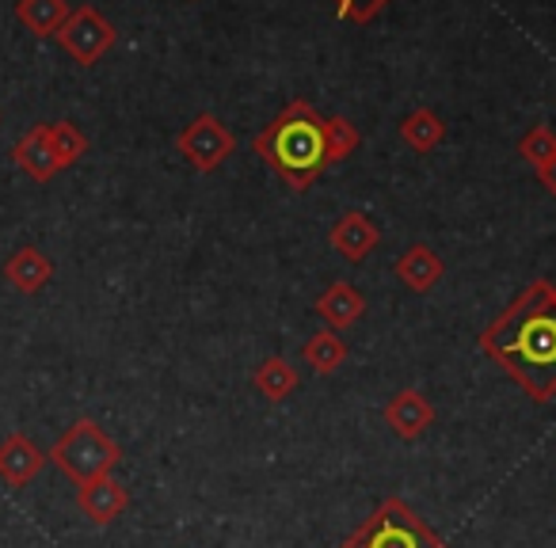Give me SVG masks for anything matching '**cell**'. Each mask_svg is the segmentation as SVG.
Here are the masks:
<instances>
[{
	"label": "cell",
	"mask_w": 556,
	"mask_h": 548,
	"mask_svg": "<svg viewBox=\"0 0 556 548\" xmlns=\"http://www.w3.org/2000/svg\"><path fill=\"white\" fill-rule=\"evenodd\" d=\"M176 149L184 153V161L191 164L194 171H214L232 156L237 138H232V130L222 123V118L202 111V115H194L191 123L179 130Z\"/></svg>",
	"instance_id": "5b68a950"
},
{
	"label": "cell",
	"mask_w": 556,
	"mask_h": 548,
	"mask_svg": "<svg viewBox=\"0 0 556 548\" xmlns=\"http://www.w3.org/2000/svg\"><path fill=\"white\" fill-rule=\"evenodd\" d=\"M62 42V50L73 58L77 65H96L111 47H115V27L92 4H80L70 12V20L62 24V31L54 35Z\"/></svg>",
	"instance_id": "8992f818"
},
{
	"label": "cell",
	"mask_w": 556,
	"mask_h": 548,
	"mask_svg": "<svg viewBox=\"0 0 556 548\" xmlns=\"http://www.w3.org/2000/svg\"><path fill=\"white\" fill-rule=\"evenodd\" d=\"M389 0H336V16L351 20V24H370Z\"/></svg>",
	"instance_id": "7402d4cb"
},
{
	"label": "cell",
	"mask_w": 556,
	"mask_h": 548,
	"mask_svg": "<svg viewBox=\"0 0 556 548\" xmlns=\"http://www.w3.org/2000/svg\"><path fill=\"white\" fill-rule=\"evenodd\" d=\"M47 449L35 446L27 434L12 431L9 438L0 442V480L9 487H27L39 480V472L47 469Z\"/></svg>",
	"instance_id": "52a82bcc"
},
{
	"label": "cell",
	"mask_w": 556,
	"mask_h": 548,
	"mask_svg": "<svg viewBox=\"0 0 556 548\" xmlns=\"http://www.w3.org/2000/svg\"><path fill=\"white\" fill-rule=\"evenodd\" d=\"M328 244L348 263H363L366 255L381 244V229L374 225V217L366 214V209H348V214L328 229Z\"/></svg>",
	"instance_id": "9c48e42d"
},
{
	"label": "cell",
	"mask_w": 556,
	"mask_h": 548,
	"mask_svg": "<svg viewBox=\"0 0 556 548\" xmlns=\"http://www.w3.org/2000/svg\"><path fill=\"white\" fill-rule=\"evenodd\" d=\"M518 156L538 171L541 164H548L556 156V133L548 130V126H533V130L518 141Z\"/></svg>",
	"instance_id": "44dd1931"
},
{
	"label": "cell",
	"mask_w": 556,
	"mask_h": 548,
	"mask_svg": "<svg viewBox=\"0 0 556 548\" xmlns=\"http://www.w3.org/2000/svg\"><path fill=\"white\" fill-rule=\"evenodd\" d=\"M446 138V123L434 115L431 107H416L401 118V141L416 153H431L439 149V141Z\"/></svg>",
	"instance_id": "ac0fdd59"
},
{
	"label": "cell",
	"mask_w": 556,
	"mask_h": 548,
	"mask_svg": "<svg viewBox=\"0 0 556 548\" xmlns=\"http://www.w3.org/2000/svg\"><path fill=\"white\" fill-rule=\"evenodd\" d=\"M480 351L522 388L530 400L556 396V286L533 279L492 324L480 332Z\"/></svg>",
	"instance_id": "6da1fadb"
},
{
	"label": "cell",
	"mask_w": 556,
	"mask_h": 548,
	"mask_svg": "<svg viewBox=\"0 0 556 548\" xmlns=\"http://www.w3.org/2000/svg\"><path fill=\"white\" fill-rule=\"evenodd\" d=\"M252 385H255V393H260V396H267L270 404H278V400H287V396L298 393L302 378H298V370L282 355H270V358H263V362L255 366Z\"/></svg>",
	"instance_id": "2e32d148"
},
{
	"label": "cell",
	"mask_w": 556,
	"mask_h": 548,
	"mask_svg": "<svg viewBox=\"0 0 556 548\" xmlns=\"http://www.w3.org/2000/svg\"><path fill=\"white\" fill-rule=\"evenodd\" d=\"M358 145H363V133H358L355 123H348V118H325V153H328V164L348 161L351 153H358Z\"/></svg>",
	"instance_id": "d6986e66"
},
{
	"label": "cell",
	"mask_w": 556,
	"mask_h": 548,
	"mask_svg": "<svg viewBox=\"0 0 556 548\" xmlns=\"http://www.w3.org/2000/svg\"><path fill=\"white\" fill-rule=\"evenodd\" d=\"M126 507H130V492L115 476L88 480V484L77 487V510L92 525H111Z\"/></svg>",
	"instance_id": "8fae6325"
},
{
	"label": "cell",
	"mask_w": 556,
	"mask_h": 548,
	"mask_svg": "<svg viewBox=\"0 0 556 548\" xmlns=\"http://www.w3.org/2000/svg\"><path fill=\"white\" fill-rule=\"evenodd\" d=\"M340 548H446V540L401 495H389Z\"/></svg>",
	"instance_id": "277c9868"
},
{
	"label": "cell",
	"mask_w": 556,
	"mask_h": 548,
	"mask_svg": "<svg viewBox=\"0 0 556 548\" xmlns=\"http://www.w3.org/2000/svg\"><path fill=\"white\" fill-rule=\"evenodd\" d=\"M302 358H305V366H313V370L320 373V378H332V373L348 362V343H343V335H336L332 328H320L317 335L305 340Z\"/></svg>",
	"instance_id": "e0dca14e"
},
{
	"label": "cell",
	"mask_w": 556,
	"mask_h": 548,
	"mask_svg": "<svg viewBox=\"0 0 556 548\" xmlns=\"http://www.w3.org/2000/svg\"><path fill=\"white\" fill-rule=\"evenodd\" d=\"M313 309H317V317L325 320L332 332H343V328H351V324H358V320H363L366 297L358 294L351 282H332V286L317 297V305H313Z\"/></svg>",
	"instance_id": "4fadbf2b"
},
{
	"label": "cell",
	"mask_w": 556,
	"mask_h": 548,
	"mask_svg": "<svg viewBox=\"0 0 556 548\" xmlns=\"http://www.w3.org/2000/svg\"><path fill=\"white\" fill-rule=\"evenodd\" d=\"M381 419H386V426L396 438L416 442V438H424L427 426L434 423V408L419 388H401V393L381 408Z\"/></svg>",
	"instance_id": "ba28073f"
},
{
	"label": "cell",
	"mask_w": 556,
	"mask_h": 548,
	"mask_svg": "<svg viewBox=\"0 0 556 548\" xmlns=\"http://www.w3.org/2000/svg\"><path fill=\"white\" fill-rule=\"evenodd\" d=\"M12 164H16L24 176H31L35 183H50V179L62 171L54 156V145H50V123H39L24 133V138L12 145Z\"/></svg>",
	"instance_id": "30bf717a"
},
{
	"label": "cell",
	"mask_w": 556,
	"mask_h": 548,
	"mask_svg": "<svg viewBox=\"0 0 556 548\" xmlns=\"http://www.w3.org/2000/svg\"><path fill=\"white\" fill-rule=\"evenodd\" d=\"M50 464H54L62 476H70L73 484H88V480L111 476L123 461V446L103 431L96 419H77L54 446L47 449Z\"/></svg>",
	"instance_id": "3957f363"
},
{
	"label": "cell",
	"mask_w": 556,
	"mask_h": 548,
	"mask_svg": "<svg viewBox=\"0 0 556 548\" xmlns=\"http://www.w3.org/2000/svg\"><path fill=\"white\" fill-rule=\"evenodd\" d=\"M70 12V0H16V20L35 39H54Z\"/></svg>",
	"instance_id": "9a60e30c"
},
{
	"label": "cell",
	"mask_w": 556,
	"mask_h": 548,
	"mask_svg": "<svg viewBox=\"0 0 556 548\" xmlns=\"http://www.w3.org/2000/svg\"><path fill=\"white\" fill-rule=\"evenodd\" d=\"M4 279H9L12 290L31 297V294H39V290H47V282L54 279V263L35 244H24L4 259Z\"/></svg>",
	"instance_id": "7c38bea8"
},
{
	"label": "cell",
	"mask_w": 556,
	"mask_h": 548,
	"mask_svg": "<svg viewBox=\"0 0 556 548\" xmlns=\"http://www.w3.org/2000/svg\"><path fill=\"white\" fill-rule=\"evenodd\" d=\"M396 279L412 290V294H427L431 286H439V279L446 275V263L431 252L427 244H412L408 252L396 259Z\"/></svg>",
	"instance_id": "5bb4252c"
},
{
	"label": "cell",
	"mask_w": 556,
	"mask_h": 548,
	"mask_svg": "<svg viewBox=\"0 0 556 548\" xmlns=\"http://www.w3.org/2000/svg\"><path fill=\"white\" fill-rule=\"evenodd\" d=\"M538 183L545 187V191L556 199V156H553L548 164H541V168H538Z\"/></svg>",
	"instance_id": "603a6c76"
},
{
	"label": "cell",
	"mask_w": 556,
	"mask_h": 548,
	"mask_svg": "<svg viewBox=\"0 0 556 548\" xmlns=\"http://www.w3.org/2000/svg\"><path fill=\"white\" fill-rule=\"evenodd\" d=\"M252 149L294 194L309 191L332 164L325 153V118L309 100H290L252 138Z\"/></svg>",
	"instance_id": "7a4b0ae2"
},
{
	"label": "cell",
	"mask_w": 556,
	"mask_h": 548,
	"mask_svg": "<svg viewBox=\"0 0 556 548\" xmlns=\"http://www.w3.org/2000/svg\"><path fill=\"white\" fill-rule=\"evenodd\" d=\"M50 145H54V156L62 168H73L88 153V138L73 123H50Z\"/></svg>",
	"instance_id": "ffe728a7"
}]
</instances>
